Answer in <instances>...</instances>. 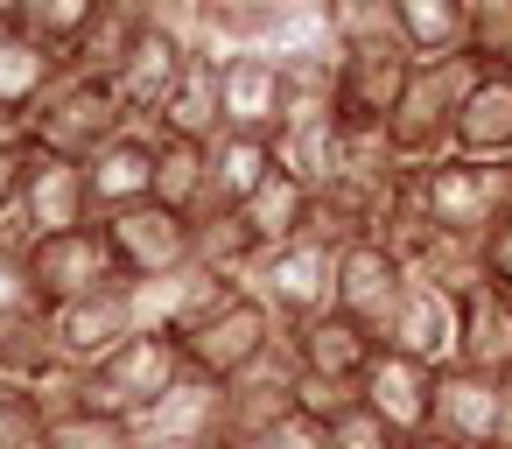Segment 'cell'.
<instances>
[{
    "label": "cell",
    "mask_w": 512,
    "mask_h": 449,
    "mask_svg": "<svg viewBox=\"0 0 512 449\" xmlns=\"http://www.w3.org/2000/svg\"><path fill=\"white\" fill-rule=\"evenodd\" d=\"M505 442H512V379H505Z\"/></svg>",
    "instance_id": "44"
},
{
    "label": "cell",
    "mask_w": 512,
    "mask_h": 449,
    "mask_svg": "<svg viewBox=\"0 0 512 449\" xmlns=\"http://www.w3.org/2000/svg\"><path fill=\"white\" fill-rule=\"evenodd\" d=\"M414 78V50L400 36L386 43H351L337 64V127H386L400 92Z\"/></svg>",
    "instance_id": "9"
},
{
    "label": "cell",
    "mask_w": 512,
    "mask_h": 449,
    "mask_svg": "<svg viewBox=\"0 0 512 449\" xmlns=\"http://www.w3.org/2000/svg\"><path fill=\"white\" fill-rule=\"evenodd\" d=\"M449 155H463V162H498V155H512V78H477V85H470V99H463V113H456Z\"/></svg>",
    "instance_id": "23"
},
{
    "label": "cell",
    "mask_w": 512,
    "mask_h": 449,
    "mask_svg": "<svg viewBox=\"0 0 512 449\" xmlns=\"http://www.w3.org/2000/svg\"><path fill=\"white\" fill-rule=\"evenodd\" d=\"M379 344H386V351H407V358H421V365H435V372L456 365V295L414 281V288L400 295V309L386 316Z\"/></svg>",
    "instance_id": "19"
},
{
    "label": "cell",
    "mask_w": 512,
    "mask_h": 449,
    "mask_svg": "<svg viewBox=\"0 0 512 449\" xmlns=\"http://www.w3.org/2000/svg\"><path fill=\"white\" fill-rule=\"evenodd\" d=\"M484 281H491V288H505V295H512V218H505V225H491V232H484Z\"/></svg>",
    "instance_id": "40"
},
{
    "label": "cell",
    "mask_w": 512,
    "mask_h": 449,
    "mask_svg": "<svg viewBox=\"0 0 512 449\" xmlns=\"http://www.w3.org/2000/svg\"><path fill=\"white\" fill-rule=\"evenodd\" d=\"M267 176H274V148H267V141L218 134V141H211V169H204V211H197V218L246 211V197H253Z\"/></svg>",
    "instance_id": "21"
},
{
    "label": "cell",
    "mask_w": 512,
    "mask_h": 449,
    "mask_svg": "<svg viewBox=\"0 0 512 449\" xmlns=\"http://www.w3.org/2000/svg\"><path fill=\"white\" fill-rule=\"evenodd\" d=\"M141 435H148V442H218V386L183 379V386L155 407V421H148Z\"/></svg>",
    "instance_id": "30"
},
{
    "label": "cell",
    "mask_w": 512,
    "mask_h": 449,
    "mask_svg": "<svg viewBox=\"0 0 512 449\" xmlns=\"http://www.w3.org/2000/svg\"><path fill=\"white\" fill-rule=\"evenodd\" d=\"M57 57L36 43V36H22V29H8L0 36V127H29V113H36V99L57 85Z\"/></svg>",
    "instance_id": "24"
},
{
    "label": "cell",
    "mask_w": 512,
    "mask_h": 449,
    "mask_svg": "<svg viewBox=\"0 0 512 449\" xmlns=\"http://www.w3.org/2000/svg\"><path fill=\"white\" fill-rule=\"evenodd\" d=\"M358 393H365V407H372L393 435H428V421H435V365H421V358H407V351H386V344H379V358L365 365Z\"/></svg>",
    "instance_id": "16"
},
{
    "label": "cell",
    "mask_w": 512,
    "mask_h": 449,
    "mask_svg": "<svg viewBox=\"0 0 512 449\" xmlns=\"http://www.w3.org/2000/svg\"><path fill=\"white\" fill-rule=\"evenodd\" d=\"M204 169H211V148L176 141V134H155V204L197 218L204 211Z\"/></svg>",
    "instance_id": "28"
},
{
    "label": "cell",
    "mask_w": 512,
    "mask_h": 449,
    "mask_svg": "<svg viewBox=\"0 0 512 449\" xmlns=\"http://www.w3.org/2000/svg\"><path fill=\"white\" fill-rule=\"evenodd\" d=\"M309 211H316V190L309 183H295L288 169H274L253 197H246V232L260 239V246H295V239H309Z\"/></svg>",
    "instance_id": "25"
},
{
    "label": "cell",
    "mask_w": 512,
    "mask_h": 449,
    "mask_svg": "<svg viewBox=\"0 0 512 449\" xmlns=\"http://www.w3.org/2000/svg\"><path fill=\"white\" fill-rule=\"evenodd\" d=\"M323 435H330V449H400V442H407V435H393V428H386L365 400H358V407H344Z\"/></svg>",
    "instance_id": "36"
},
{
    "label": "cell",
    "mask_w": 512,
    "mask_h": 449,
    "mask_svg": "<svg viewBox=\"0 0 512 449\" xmlns=\"http://www.w3.org/2000/svg\"><path fill=\"white\" fill-rule=\"evenodd\" d=\"M260 253H267V246L246 232L239 211H225V218H197V267H211V274H225V281L246 288V274L260 267Z\"/></svg>",
    "instance_id": "31"
},
{
    "label": "cell",
    "mask_w": 512,
    "mask_h": 449,
    "mask_svg": "<svg viewBox=\"0 0 512 449\" xmlns=\"http://www.w3.org/2000/svg\"><path fill=\"white\" fill-rule=\"evenodd\" d=\"M190 57H197V36H183V29H148L134 50H127V64L106 78L113 85V99H120V113L134 120V127H162V106L176 99V85H183V71H190Z\"/></svg>",
    "instance_id": "8"
},
{
    "label": "cell",
    "mask_w": 512,
    "mask_h": 449,
    "mask_svg": "<svg viewBox=\"0 0 512 449\" xmlns=\"http://www.w3.org/2000/svg\"><path fill=\"white\" fill-rule=\"evenodd\" d=\"M22 211L36 218V232H78L92 225V197H85V162L71 155H50L29 141V162H22Z\"/></svg>",
    "instance_id": "18"
},
{
    "label": "cell",
    "mask_w": 512,
    "mask_h": 449,
    "mask_svg": "<svg viewBox=\"0 0 512 449\" xmlns=\"http://www.w3.org/2000/svg\"><path fill=\"white\" fill-rule=\"evenodd\" d=\"M134 330H141V295H134V281H113V288H99V295H85V302L50 309V344L64 351V365H99V358H113Z\"/></svg>",
    "instance_id": "11"
},
{
    "label": "cell",
    "mask_w": 512,
    "mask_h": 449,
    "mask_svg": "<svg viewBox=\"0 0 512 449\" xmlns=\"http://www.w3.org/2000/svg\"><path fill=\"white\" fill-rule=\"evenodd\" d=\"M183 365H190V379H204V386H232L239 372H253L274 344H281V323H274V309L260 302V295H232V302H218L204 323H190L183 337Z\"/></svg>",
    "instance_id": "4"
},
{
    "label": "cell",
    "mask_w": 512,
    "mask_h": 449,
    "mask_svg": "<svg viewBox=\"0 0 512 449\" xmlns=\"http://www.w3.org/2000/svg\"><path fill=\"white\" fill-rule=\"evenodd\" d=\"M442 442L456 449H491L505 442V379H484L470 365H442L435 372V421Z\"/></svg>",
    "instance_id": "14"
},
{
    "label": "cell",
    "mask_w": 512,
    "mask_h": 449,
    "mask_svg": "<svg viewBox=\"0 0 512 449\" xmlns=\"http://www.w3.org/2000/svg\"><path fill=\"white\" fill-rule=\"evenodd\" d=\"M183 379H190L183 344H176L169 330H134L113 358L85 365V379H78V407H85V414H106V421H127V428H148L155 407H162Z\"/></svg>",
    "instance_id": "1"
},
{
    "label": "cell",
    "mask_w": 512,
    "mask_h": 449,
    "mask_svg": "<svg viewBox=\"0 0 512 449\" xmlns=\"http://www.w3.org/2000/svg\"><path fill=\"white\" fill-rule=\"evenodd\" d=\"M456 365L484 372V379H512V295L477 281L470 295H456Z\"/></svg>",
    "instance_id": "20"
},
{
    "label": "cell",
    "mask_w": 512,
    "mask_h": 449,
    "mask_svg": "<svg viewBox=\"0 0 512 449\" xmlns=\"http://www.w3.org/2000/svg\"><path fill=\"white\" fill-rule=\"evenodd\" d=\"M8 29H22V0H0V36Z\"/></svg>",
    "instance_id": "41"
},
{
    "label": "cell",
    "mask_w": 512,
    "mask_h": 449,
    "mask_svg": "<svg viewBox=\"0 0 512 449\" xmlns=\"http://www.w3.org/2000/svg\"><path fill=\"white\" fill-rule=\"evenodd\" d=\"M246 295H260L274 309V323H309L323 309H337V253L316 246V239H295V246H267L260 267L246 274Z\"/></svg>",
    "instance_id": "6"
},
{
    "label": "cell",
    "mask_w": 512,
    "mask_h": 449,
    "mask_svg": "<svg viewBox=\"0 0 512 449\" xmlns=\"http://www.w3.org/2000/svg\"><path fill=\"white\" fill-rule=\"evenodd\" d=\"M414 176V204L428 211V225L442 239H477L498 225L491 218V190H484V162H463V155H442V162H421L407 169Z\"/></svg>",
    "instance_id": "12"
},
{
    "label": "cell",
    "mask_w": 512,
    "mask_h": 449,
    "mask_svg": "<svg viewBox=\"0 0 512 449\" xmlns=\"http://www.w3.org/2000/svg\"><path fill=\"white\" fill-rule=\"evenodd\" d=\"M393 29L414 50V64L435 57H463V29H470V0H393Z\"/></svg>",
    "instance_id": "26"
},
{
    "label": "cell",
    "mask_w": 512,
    "mask_h": 449,
    "mask_svg": "<svg viewBox=\"0 0 512 449\" xmlns=\"http://www.w3.org/2000/svg\"><path fill=\"white\" fill-rule=\"evenodd\" d=\"M323 36H330L337 50L400 36V29H393V0H323Z\"/></svg>",
    "instance_id": "35"
},
{
    "label": "cell",
    "mask_w": 512,
    "mask_h": 449,
    "mask_svg": "<svg viewBox=\"0 0 512 449\" xmlns=\"http://www.w3.org/2000/svg\"><path fill=\"white\" fill-rule=\"evenodd\" d=\"M148 449H218V442H148Z\"/></svg>",
    "instance_id": "43"
},
{
    "label": "cell",
    "mask_w": 512,
    "mask_h": 449,
    "mask_svg": "<svg viewBox=\"0 0 512 449\" xmlns=\"http://www.w3.org/2000/svg\"><path fill=\"white\" fill-rule=\"evenodd\" d=\"M400 449H456V442H442V435H435V428H428V435H407V442H400Z\"/></svg>",
    "instance_id": "42"
},
{
    "label": "cell",
    "mask_w": 512,
    "mask_h": 449,
    "mask_svg": "<svg viewBox=\"0 0 512 449\" xmlns=\"http://www.w3.org/2000/svg\"><path fill=\"white\" fill-rule=\"evenodd\" d=\"M288 351L302 365V379H323V386H358L365 365L379 358V330L344 316V309H323L309 323H288Z\"/></svg>",
    "instance_id": "13"
},
{
    "label": "cell",
    "mask_w": 512,
    "mask_h": 449,
    "mask_svg": "<svg viewBox=\"0 0 512 449\" xmlns=\"http://www.w3.org/2000/svg\"><path fill=\"white\" fill-rule=\"evenodd\" d=\"M155 134H176V141H197V148H211V141L225 134V99H218V50H211V43H197V57H190V71H183L176 99L162 106V127H155Z\"/></svg>",
    "instance_id": "22"
},
{
    "label": "cell",
    "mask_w": 512,
    "mask_h": 449,
    "mask_svg": "<svg viewBox=\"0 0 512 449\" xmlns=\"http://www.w3.org/2000/svg\"><path fill=\"white\" fill-rule=\"evenodd\" d=\"M22 267H29V288H36L43 316L64 309V302H85V295H99V288H113V281H127V274L113 267V246H106L99 225H78V232H50V239H36V253H29Z\"/></svg>",
    "instance_id": "7"
},
{
    "label": "cell",
    "mask_w": 512,
    "mask_h": 449,
    "mask_svg": "<svg viewBox=\"0 0 512 449\" xmlns=\"http://www.w3.org/2000/svg\"><path fill=\"white\" fill-rule=\"evenodd\" d=\"M134 120L120 113V99H113V85L106 78H85V71H57V85L36 99V113H29V141L36 148H50V155H71V162H92L106 141H120Z\"/></svg>",
    "instance_id": "3"
},
{
    "label": "cell",
    "mask_w": 512,
    "mask_h": 449,
    "mask_svg": "<svg viewBox=\"0 0 512 449\" xmlns=\"http://www.w3.org/2000/svg\"><path fill=\"white\" fill-rule=\"evenodd\" d=\"M22 162H29V134L22 127H0V211L22 197Z\"/></svg>",
    "instance_id": "39"
},
{
    "label": "cell",
    "mask_w": 512,
    "mask_h": 449,
    "mask_svg": "<svg viewBox=\"0 0 512 449\" xmlns=\"http://www.w3.org/2000/svg\"><path fill=\"white\" fill-rule=\"evenodd\" d=\"M106 15V0H22V36H36L57 64L78 57V43L99 29Z\"/></svg>",
    "instance_id": "27"
},
{
    "label": "cell",
    "mask_w": 512,
    "mask_h": 449,
    "mask_svg": "<svg viewBox=\"0 0 512 449\" xmlns=\"http://www.w3.org/2000/svg\"><path fill=\"white\" fill-rule=\"evenodd\" d=\"M99 232H106V246H113V267H120L134 288L197 267V218H183V211H169V204L113 211V218H99Z\"/></svg>",
    "instance_id": "5"
},
{
    "label": "cell",
    "mask_w": 512,
    "mask_h": 449,
    "mask_svg": "<svg viewBox=\"0 0 512 449\" xmlns=\"http://www.w3.org/2000/svg\"><path fill=\"white\" fill-rule=\"evenodd\" d=\"M407 288H414V274H407V260H400L393 246L358 239V246H344V253H337V309H344V316H358V323L386 330V316L400 309V295H407Z\"/></svg>",
    "instance_id": "15"
},
{
    "label": "cell",
    "mask_w": 512,
    "mask_h": 449,
    "mask_svg": "<svg viewBox=\"0 0 512 449\" xmlns=\"http://www.w3.org/2000/svg\"><path fill=\"white\" fill-rule=\"evenodd\" d=\"M43 449H148V435H141V428H127V421L85 414V407H64V414H50Z\"/></svg>",
    "instance_id": "33"
},
{
    "label": "cell",
    "mask_w": 512,
    "mask_h": 449,
    "mask_svg": "<svg viewBox=\"0 0 512 449\" xmlns=\"http://www.w3.org/2000/svg\"><path fill=\"white\" fill-rule=\"evenodd\" d=\"M43 428H50L43 393L15 372H0V449H43Z\"/></svg>",
    "instance_id": "34"
},
{
    "label": "cell",
    "mask_w": 512,
    "mask_h": 449,
    "mask_svg": "<svg viewBox=\"0 0 512 449\" xmlns=\"http://www.w3.org/2000/svg\"><path fill=\"white\" fill-rule=\"evenodd\" d=\"M85 197H92V225L113 218V211L155 204V134L148 127H127L120 141H106L85 162Z\"/></svg>",
    "instance_id": "17"
},
{
    "label": "cell",
    "mask_w": 512,
    "mask_h": 449,
    "mask_svg": "<svg viewBox=\"0 0 512 449\" xmlns=\"http://www.w3.org/2000/svg\"><path fill=\"white\" fill-rule=\"evenodd\" d=\"M218 99H225V134L267 141L288 127V85L274 50H225L218 57Z\"/></svg>",
    "instance_id": "10"
},
{
    "label": "cell",
    "mask_w": 512,
    "mask_h": 449,
    "mask_svg": "<svg viewBox=\"0 0 512 449\" xmlns=\"http://www.w3.org/2000/svg\"><path fill=\"white\" fill-rule=\"evenodd\" d=\"M477 78H484V71H477L470 57L414 64V78H407L400 106H393V120H386V141H393V155H400L407 169H421V162H442V155H449V141H456V113H463V99H470V85H477Z\"/></svg>",
    "instance_id": "2"
},
{
    "label": "cell",
    "mask_w": 512,
    "mask_h": 449,
    "mask_svg": "<svg viewBox=\"0 0 512 449\" xmlns=\"http://www.w3.org/2000/svg\"><path fill=\"white\" fill-rule=\"evenodd\" d=\"M225 449H330V435H323L309 414H288V421L253 428V435H239V442H225Z\"/></svg>",
    "instance_id": "38"
},
{
    "label": "cell",
    "mask_w": 512,
    "mask_h": 449,
    "mask_svg": "<svg viewBox=\"0 0 512 449\" xmlns=\"http://www.w3.org/2000/svg\"><path fill=\"white\" fill-rule=\"evenodd\" d=\"M274 169H288L309 190H323L337 176V120H288L274 134Z\"/></svg>",
    "instance_id": "29"
},
{
    "label": "cell",
    "mask_w": 512,
    "mask_h": 449,
    "mask_svg": "<svg viewBox=\"0 0 512 449\" xmlns=\"http://www.w3.org/2000/svg\"><path fill=\"white\" fill-rule=\"evenodd\" d=\"M36 316H43V302H36V288H29V267L0 253V337L22 330V323H36Z\"/></svg>",
    "instance_id": "37"
},
{
    "label": "cell",
    "mask_w": 512,
    "mask_h": 449,
    "mask_svg": "<svg viewBox=\"0 0 512 449\" xmlns=\"http://www.w3.org/2000/svg\"><path fill=\"white\" fill-rule=\"evenodd\" d=\"M491 449H512V442H491Z\"/></svg>",
    "instance_id": "45"
},
{
    "label": "cell",
    "mask_w": 512,
    "mask_h": 449,
    "mask_svg": "<svg viewBox=\"0 0 512 449\" xmlns=\"http://www.w3.org/2000/svg\"><path fill=\"white\" fill-rule=\"evenodd\" d=\"M463 57H470L484 78H512V0H470Z\"/></svg>",
    "instance_id": "32"
}]
</instances>
